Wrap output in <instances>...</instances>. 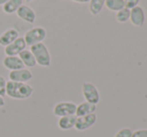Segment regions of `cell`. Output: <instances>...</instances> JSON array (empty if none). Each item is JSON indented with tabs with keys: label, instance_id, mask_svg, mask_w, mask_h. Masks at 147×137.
Instances as JSON below:
<instances>
[{
	"label": "cell",
	"instance_id": "cell-1",
	"mask_svg": "<svg viewBox=\"0 0 147 137\" xmlns=\"http://www.w3.org/2000/svg\"><path fill=\"white\" fill-rule=\"evenodd\" d=\"M33 87L27 83L8 81L6 85V95L12 99H27L33 94Z\"/></svg>",
	"mask_w": 147,
	"mask_h": 137
},
{
	"label": "cell",
	"instance_id": "cell-2",
	"mask_svg": "<svg viewBox=\"0 0 147 137\" xmlns=\"http://www.w3.org/2000/svg\"><path fill=\"white\" fill-rule=\"evenodd\" d=\"M29 50L35 58L36 64L42 67H49L51 65V56L47 46L43 42L30 46Z\"/></svg>",
	"mask_w": 147,
	"mask_h": 137
},
{
	"label": "cell",
	"instance_id": "cell-3",
	"mask_svg": "<svg viewBox=\"0 0 147 137\" xmlns=\"http://www.w3.org/2000/svg\"><path fill=\"white\" fill-rule=\"evenodd\" d=\"M46 30L45 28L41 27V26H36V27H33L29 29L27 32L24 35V40L27 46H32L37 43L43 42V40L46 37Z\"/></svg>",
	"mask_w": 147,
	"mask_h": 137
},
{
	"label": "cell",
	"instance_id": "cell-4",
	"mask_svg": "<svg viewBox=\"0 0 147 137\" xmlns=\"http://www.w3.org/2000/svg\"><path fill=\"white\" fill-rule=\"evenodd\" d=\"M82 94L85 98L86 102L91 104L97 105L100 102V94H99L98 89L96 88L94 84L89 82H84L82 84Z\"/></svg>",
	"mask_w": 147,
	"mask_h": 137
},
{
	"label": "cell",
	"instance_id": "cell-5",
	"mask_svg": "<svg viewBox=\"0 0 147 137\" xmlns=\"http://www.w3.org/2000/svg\"><path fill=\"white\" fill-rule=\"evenodd\" d=\"M76 107L77 105L73 102H68V101H62L55 104L53 108V114L57 117H64V116L75 115Z\"/></svg>",
	"mask_w": 147,
	"mask_h": 137
},
{
	"label": "cell",
	"instance_id": "cell-6",
	"mask_svg": "<svg viewBox=\"0 0 147 137\" xmlns=\"http://www.w3.org/2000/svg\"><path fill=\"white\" fill-rule=\"evenodd\" d=\"M97 116L95 113H91L85 116H80V117H76L75 122V128L78 131H85V130L89 129L92 127L95 123H96Z\"/></svg>",
	"mask_w": 147,
	"mask_h": 137
},
{
	"label": "cell",
	"instance_id": "cell-7",
	"mask_svg": "<svg viewBox=\"0 0 147 137\" xmlns=\"http://www.w3.org/2000/svg\"><path fill=\"white\" fill-rule=\"evenodd\" d=\"M26 43L23 37H18L15 41L11 43V44L7 45L4 48V52L6 56H18L20 52L26 49Z\"/></svg>",
	"mask_w": 147,
	"mask_h": 137
},
{
	"label": "cell",
	"instance_id": "cell-8",
	"mask_svg": "<svg viewBox=\"0 0 147 137\" xmlns=\"http://www.w3.org/2000/svg\"><path fill=\"white\" fill-rule=\"evenodd\" d=\"M9 81L13 82H22L26 83L29 80L32 79L33 74L30 70L25 69V68H22L19 70H14V71H10L9 74Z\"/></svg>",
	"mask_w": 147,
	"mask_h": 137
},
{
	"label": "cell",
	"instance_id": "cell-9",
	"mask_svg": "<svg viewBox=\"0 0 147 137\" xmlns=\"http://www.w3.org/2000/svg\"><path fill=\"white\" fill-rule=\"evenodd\" d=\"M16 14L21 20L30 24L34 23L35 19H36V13L34 12V10L32 8H30L28 5H24V4L18 8V10L16 11Z\"/></svg>",
	"mask_w": 147,
	"mask_h": 137
},
{
	"label": "cell",
	"instance_id": "cell-10",
	"mask_svg": "<svg viewBox=\"0 0 147 137\" xmlns=\"http://www.w3.org/2000/svg\"><path fill=\"white\" fill-rule=\"evenodd\" d=\"M129 20L131 23L136 27H141L143 26L144 21H145V15H144V11L140 6H136V7L130 9V17Z\"/></svg>",
	"mask_w": 147,
	"mask_h": 137
},
{
	"label": "cell",
	"instance_id": "cell-11",
	"mask_svg": "<svg viewBox=\"0 0 147 137\" xmlns=\"http://www.w3.org/2000/svg\"><path fill=\"white\" fill-rule=\"evenodd\" d=\"M3 66L6 69L10 70V71H14V70H19L22 68H25L22 63L21 59L18 56H5L2 61Z\"/></svg>",
	"mask_w": 147,
	"mask_h": 137
},
{
	"label": "cell",
	"instance_id": "cell-12",
	"mask_svg": "<svg viewBox=\"0 0 147 137\" xmlns=\"http://www.w3.org/2000/svg\"><path fill=\"white\" fill-rule=\"evenodd\" d=\"M19 37V32L15 28H9L0 35V45L6 47Z\"/></svg>",
	"mask_w": 147,
	"mask_h": 137
},
{
	"label": "cell",
	"instance_id": "cell-13",
	"mask_svg": "<svg viewBox=\"0 0 147 137\" xmlns=\"http://www.w3.org/2000/svg\"><path fill=\"white\" fill-rule=\"evenodd\" d=\"M96 111V105L91 104L89 102H82L76 107L75 116L76 117H80V116H85L91 113H95Z\"/></svg>",
	"mask_w": 147,
	"mask_h": 137
},
{
	"label": "cell",
	"instance_id": "cell-14",
	"mask_svg": "<svg viewBox=\"0 0 147 137\" xmlns=\"http://www.w3.org/2000/svg\"><path fill=\"white\" fill-rule=\"evenodd\" d=\"M76 122V116L75 115H69V116H64V117H60L58 120V127L61 130H69L74 128Z\"/></svg>",
	"mask_w": 147,
	"mask_h": 137
},
{
	"label": "cell",
	"instance_id": "cell-15",
	"mask_svg": "<svg viewBox=\"0 0 147 137\" xmlns=\"http://www.w3.org/2000/svg\"><path fill=\"white\" fill-rule=\"evenodd\" d=\"M18 57L21 59V61H22V63H23L24 67L32 68V67H34V66L36 65L35 58H34V56H33L32 53H31L30 50H27V49H25V50H23L22 52L19 53Z\"/></svg>",
	"mask_w": 147,
	"mask_h": 137
},
{
	"label": "cell",
	"instance_id": "cell-16",
	"mask_svg": "<svg viewBox=\"0 0 147 137\" xmlns=\"http://www.w3.org/2000/svg\"><path fill=\"white\" fill-rule=\"evenodd\" d=\"M24 0H8L3 5V11L6 14H12L15 13L18 10V8L21 5H23Z\"/></svg>",
	"mask_w": 147,
	"mask_h": 137
},
{
	"label": "cell",
	"instance_id": "cell-17",
	"mask_svg": "<svg viewBox=\"0 0 147 137\" xmlns=\"http://www.w3.org/2000/svg\"><path fill=\"white\" fill-rule=\"evenodd\" d=\"M105 0H90L89 1V11L92 15H98L103 9Z\"/></svg>",
	"mask_w": 147,
	"mask_h": 137
},
{
	"label": "cell",
	"instance_id": "cell-18",
	"mask_svg": "<svg viewBox=\"0 0 147 137\" xmlns=\"http://www.w3.org/2000/svg\"><path fill=\"white\" fill-rule=\"evenodd\" d=\"M105 6L110 11L118 12L119 10L123 9L125 7L124 0H105Z\"/></svg>",
	"mask_w": 147,
	"mask_h": 137
},
{
	"label": "cell",
	"instance_id": "cell-19",
	"mask_svg": "<svg viewBox=\"0 0 147 137\" xmlns=\"http://www.w3.org/2000/svg\"><path fill=\"white\" fill-rule=\"evenodd\" d=\"M129 17H130V10L125 7L123 9L119 10L116 13V16H115L116 20L118 22H120V23H124V22L128 21Z\"/></svg>",
	"mask_w": 147,
	"mask_h": 137
},
{
	"label": "cell",
	"instance_id": "cell-20",
	"mask_svg": "<svg viewBox=\"0 0 147 137\" xmlns=\"http://www.w3.org/2000/svg\"><path fill=\"white\" fill-rule=\"evenodd\" d=\"M132 131L129 128H122L115 134L114 137H131Z\"/></svg>",
	"mask_w": 147,
	"mask_h": 137
},
{
	"label": "cell",
	"instance_id": "cell-21",
	"mask_svg": "<svg viewBox=\"0 0 147 137\" xmlns=\"http://www.w3.org/2000/svg\"><path fill=\"white\" fill-rule=\"evenodd\" d=\"M6 85H7V81L3 76L0 75V96L4 97L6 95Z\"/></svg>",
	"mask_w": 147,
	"mask_h": 137
},
{
	"label": "cell",
	"instance_id": "cell-22",
	"mask_svg": "<svg viewBox=\"0 0 147 137\" xmlns=\"http://www.w3.org/2000/svg\"><path fill=\"white\" fill-rule=\"evenodd\" d=\"M140 0H124V5H125V8L127 9H132V8L136 7L139 3Z\"/></svg>",
	"mask_w": 147,
	"mask_h": 137
},
{
	"label": "cell",
	"instance_id": "cell-23",
	"mask_svg": "<svg viewBox=\"0 0 147 137\" xmlns=\"http://www.w3.org/2000/svg\"><path fill=\"white\" fill-rule=\"evenodd\" d=\"M131 137H147V129H138L132 132Z\"/></svg>",
	"mask_w": 147,
	"mask_h": 137
},
{
	"label": "cell",
	"instance_id": "cell-24",
	"mask_svg": "<svg viewBox=\"0 0 147 137\" xmlns=\"http://www.w3.org/2000/svg\"><path fill=\"white\" fill-rule=\"evenodd\" d=\"M3 106H5V100H4V97L0 96V108Z\"/></svg>",
	"mask_w": 147,
	"mask_h": 137
},
{
	"label": "cell",
	"instance_id": "cell-25",
	"mask_svg": "<svg viewBox=\"0 0 147 137\" xmlns=\"http://www.w3.org/2000/svg\"><path fill=\"white\" fill-rule=\"evenodd\" d=\"M73 2H76V3H87L90 0H71Z\"/></svg>",
	"mask_w": 147,
	"mask_h": 137
},
{
	"label": "cell",
	"instance_id": "cell-26",
	"mask_svg": "<svg viewBox=\"0 0 147 137\" xmlns=\"http://www.w3.org/2000/svg\"><path fill=\"white\" fill-rule=\"evenodd\" d=\"M7 1L8 0H0V5H4Z\"/></svg>",
	"mask_w": 147,
	"mask_h": 137
},
{
	"label": "cell",
	"instance_id": "cell-27",
	"mask_svg": "<svg viewBox=\"0 0 147 137\" xmlns=\"http://www.w3.org/2000/svg\"><path fill=\"white\" fill-rule=\"evenodd\" d=\"M26 2H31V1H34V0H25Z\"/></svg>",
	"mask_w": 147,
	"mask_h": 137
}]
</instances>
